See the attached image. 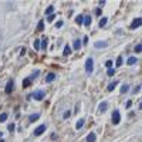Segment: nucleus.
<instances>
[{
    "mask_svg": "<svg viewBox=\"0 0 142 142\" xmlns=\"http://www.w3.org/2000/svg\"><path fill=\"white\" fill-rule=\"evenodd\" d=\"M85 71H87V74H92V71H94V60L91 57L87 58V61H85Z\"/></svg>",
    "mask_w": 142,
    "mask_h": 142,
    "instance_id": "1",
    "label": "nucleus"
},
{
    "mask_svg": "<svg viewBox=\"0 0 142 142\" xmlns=\"http://www.w3.org/2000/svg\"><path fill=\"white\" fill-rule=\"evenodd\" d=\"M30 97H33L36 101H41V100L46 97V92H44L43 90H37V91H34V92H33Z\"/></svg>",
    "mask_w": 142,
    "mask_h": 142,
    "instance_id": "2",
    "label": "nucleus"
},
{
    "mask_svg": "<svg viewBox=\"0 0 142 142\" xmlns=\"http://www.w3.org/2000/svg\"><path fill=\"white\" fill-rule=\"evenodd\" d=\"M119 122H121V114H119L118 110H115V111L112 112V124H114V125H118Z\"/></svg>",
    "mask_w": 142,
    "mask_h": 142,
    "instance_id": "3",
    "label": "nucleus"
},
{
    "mask_svg": "<svg viewBox=\"0 0 142 142\" xmlns=\"http://www.w3.org/2000/svg\"><path fill=\"white\" fill-rule=\"evenodd\" d=\"M142 26V17H138V18H135L132 23H131V30H135V28H138V27H141Z\"/></svg>",
    "mask_w": 142,
    "mask_h": 142,
    "instance_id": "4",
    "label": "nucleus"
},
{
    "mask_svg": "<svg viewBox=\"0 0 142 142\" xmlns=\"http://www.w3.org/2000/svg\"><path fill=\"white\" fill-rule=\"evenodd\" d=\"M46 129H47V127H46V124H43V125H40V127H37V128L34 129V135H36V137H40Z\"/></svg>",
    "mask_w": 142,
    "mask_h": 142,
    "instance_id": "5",
    "label": "nucleus"
},
{
    "mask_svg": "<svg viewBox=\"0 0 142 142\" xmlns=\"http://www.w3.org/2000/svg\"><path fill=\"white\" fill-rule=\"evenodd\" d=\"M107 46H108L107 41H95V43H94V47H95V48H105Z\"/></svg>",
    "mask_w": 142,
    "mask_h": 142,
    "instance_id": "6",
    "label": "nucleus"
},
{
    "mask_svg": "<svg viewBox=\"0 0 142 142\" xmlns=\"http://www.w3.org/2000/svg\"><path fill=\"white\" fill-rule=\"evenodd\" d=\"M13 88H14V82H13V81H9V82H7V85H6V88H4L6 94H10V92L13 91Z\"/></svg>",
    "mask_w": 142,
    "mask_h": 142,
    "instance_id": "7",
    "label": "nucleus"
},
{
    "mask_svg": "<svg viewBox=\"0 0 142 142\" xmlns=\"http://www.w3.org/2000/svg\"><path fill=\"white\" fill-rule=\"evenodd\" d=\"M95 139H97V135L94 132H90L87 135V142H95Z\"/></svg>",
    "mask_w": 142,
    "mask_h": 142,
    "instance_id": "8",
    "label": "nucleus"
},
{
    "mask_svg": "<svg viewBox=\"0 0 142 142\" xmlns=\"http://www.w3.org/2000/svg\"><path fill=\"white\" fill-rule=\"evenodd\" d=\"M54 80H55V74H54V73L47 74V77H46V82H51V81H54Z\"/></svg>",
    "mask_w": 142,
    "mask_h": 142,
    "instance_id": "9",
    "label": "nucleus"
},
{
    "mask_svg": "<svg viewBox=\"0 0 142 142\" xmlns=\"http://www.w3.org/2000/svg\"><path fill=\"white\" fill-rule=\"evenodd\" d=\"M107 108H108V102H107V101H104V102L100 104V112H105Z\"/></svg>",
    "mask_w": 142,
    "mask_h": 142,
    "instance_id": "10",
    "label": "nucleus"
},
{
    "mask_svg": "<svg viewBox=\"0 0 142 142\" xmlns=\"http://www.w3.org/2000/svg\"><path fill=\"white\" fill-rule=\"evenodd\" d=\"M91 21H92V18H91V16H84V24L88 27V26H91Z\"/></svg>",
    "mask_w": 142,
    "mask_h": 142,
    "instance_id": "11",
    "label": "nucleus"
},
{
    "mask_svg": "<svg viewBox=\"0 0 142 142\" xmlns=\"http://www.w3.org/2000/svg\"><path fill=\"white\" fill-rule=\"evenodd\" d=\"M47 46H48V38H47V37L41 38V48H43V50H46V48H47Z\"/></svg>",
    "mask_w": 142,
    "mask_h": 142,
    "instance_id": "12",
    "label": "nucleus"
},
{
    "mask_svg": "<svg viewBox=\"0 0 142 142\" xmlns=\"http://www.w3.org/2000/svg\"><path fill=\"white\" fill-rule=\"evenodd\" d=\"M70 54H71V47H70V46L67 44V46L64 47V51H63V55H65V57H67V55H70Z\"/></svg>",
    "mask_w": 142,
    "mask_h": 142,
    "instance_id": "13",
    "label": "nucleus"
},
{
    "mask_svg": "<svg viewBox=\"0 0 142 142\" xmlns=\"http://www.w3.org/2000/svg\"><path fill=\"white\" fill-rule=\"evenodd\" d=\"M117 85H118V81H114V82H111V84L107 87V90L111 92V91H114V90H115V87H117Z\"/></svg>",
    "mask_w": 142,
    "mask_h": 142,
    "instance_id": "14",
    "label": "nucleus"
},
{
    "mask_svg": "<svg viewBox=\"0 0 142 142\" xmlns=\"http://www.w3.org/2000/svg\"><path fill=\"white\" fill-rule=\"evenodd\" d=\"M135 63H138V61H137V57H129V58H128V61H127V64H128V65H134Z\"/></svg>",
    "mask_w": 142,
    "mask_h": 142,
    "instance_id": "15",
    "label": "nucleus"
},
{
    "mask_svg": "<svg viewBox=\"0 0 142 142\" xmlns=\"http://www.w3.org/2000/svg\"><path fill=\"white\" fill-rule=\"evenodd\" d=\"M38 118H40V114H33V115H30L28 119H30V122H34V121H37Z\"/></svg>",
    "mask_w": 142,
    "mask_h": 142,
    "instance_id": "16",
    "label": "nucleus"
},
{
    "mask_svg": "<svg viewBox=\"0 0 142 142\" xmlns=\"http://www.w3.org/2000/svg\"><path fill=\"white\" fill-rule=\"evenodd\" d=\"M53 11H54V6H48V7L46 9V14H47V16H51Z\"/></svg>",
    "mask_w": 142,
    "mask_h": 142,
    "instance_id": "17",
    "label": "nucleus"
},
{
    "mask_svg": "<svg viewBox=\"0 0 142 142\" xmlns=\"http://www.w3.org/2000/svg\"><path fill=\"white\" fill-rule=\"evenodd\" d=\"M75 23H77L78 26H81V24L84 23V16H78V17L75 18Z\"/></svg>",
    "mask_w": 142,
    "mask_h": 142,
    "instance_id": "18",
    "label": "nucleus"
},
{
    "mask_svg": "<svg viewBox=\"0 0 142 142\" xmlns=\"http://www.w3.org/2000/svg\"><path fill=\"white\" fill-rule=\"evenodd\" d=\"M81 46H82V43H81L80 40H74V48H75V50H80Z\"/></svg>",
    "mask_w": 142,
    "mask_h": 142,
    "instance_id": "19",
    "label": "nucleus"
},
{
    "mask_svg": "<svg viewBox=\"0 0 142 142\" xmlns=\"http://www.w3.org/2000/svg\"><path fill=\"white\" fill-rule=\"evenodd\" d=\"M128 91H129V85H128V84H124V85L121 87V92L125 94V92H128Z\"/></svg>",
    "mask_w": 142,
    "mask_h": 142,
    "instance_id": "20",
    "label": "nucleus"
},
{
    "mask_svg": "<svg viewBox=\"0 0 142 142\" xmlns=\"http://www.w3.org/2000/svg\"><path fill=\"white\" fill-rule=\"evenodd\" d=\"M134 51H135L137 54H138V53H142V43H139V44H137V46H135Z\"/></svg>",
    "mask_w": 142,
    "mask_h": 142,
    "instance_id": "21",
    "label": "nucleus"
},
{
    "mask_svg": "<svg viewBox=\"0 0 142 142\" xmlns=\"http://www.w3.org/2000/svg\"><path fill=\"white\" fill-rule=\"evenodd\" d=\"M30 82H31V80H30V78H24V80H23V87H24V88H27V87L30 85Z\"/></svg>",
    "mask_w": 142,
    "mask_h": 142,
    "instance_id": "22",
    "label": "nucleus"
},
{
    "mask_svg": "<svg viewBox=\"0 0 142 142\" xmlns=\"http://www.w3.org/2000/svg\"><path fill=\"white\" fill-rule=\"evenodd\" d=\"M84 122H85L84 119H80V121L77 122V125H75V128H77V129H81V128L84 127Z\"/></svg>",
    "mask_w": 142,
    "mask_h": 142,
    "instance_id": "23",
    "label": "nucleus"
},
{
    "mask_svg": "<svg viewBox=\"0 0 142 142\" xmlns=\"http://www.w3.org/2000/svg\"><path fill=\"white\" fill-rule=\"evenodd\" d=\"M107 21H108V18H107V17H102V18L100 20V27H104V26L107 24Z\"/></svg>",
    "mask_w": 142,
    "mask_h": 142,
    "instance_id": "24",
    "label": "nucleus"
},
{
    "mask_svg": "<svg viewBox=\"0 0 142 142\" xmlns=\"http://www.w3.org/2000/svg\"><path fill=\"white\" fill-rule=\"evenodd\" d=\"M122 63H124V60H122V57L119 55V57L117 58V63H115V65H117V67H121V65H122Z\"/></svg>",
    "mask_w": 142,
    "mask_h": 142,
    "instance_id": "25",
    "label": "nucleus"
},
{
    "mask_svg": "<svg viewBox=\"0 0 142 142\" xmlns=\"http://www.w3.org/2000/svg\"><path fill=\"white\" fill-rule=\"evenodd\" d=\"M37 30H38V31H43V30H44V21H38Z\"/></svg>",
    "mask_w": 142,
    "mask_h": 142,
    "instance_id": "26",
    "label": "nucleus"
},
{
    "mask_svg": "<svg viewBox=\"0 0 142 142\" xmlns=\"http://www.w3.org/2000/svg\"><path fill=\"white\" fill-rule=\"evenodd\" d=\"M7 117H9V115H7L6 112H3V114H0V122H4V121L7 119Z\"/></svg>",
    "mask_w": 142,
    "mask_h": 142,
    "instance_id": "27",
    "label": "nucleus"
},
{
    "mask_svg": "<svg viewBox=\"0 0 142 142\" xmlns=\"http://www.w3.org/2000/svg\"><path fill=\"white\" fill-rule=\"evenodd\" d=\"M40 47H41L40 40H34V48H36V50H40Z\"/></svg>",
    "mask_w": 142,
    "mask_h": 142,
    "instance_id": "28",
    "label": "nucleus"
},
{
    "mask_svg": "<svg viewBox=\"0 0 142 142\" xmlns=\"http://www.w3.org/2000/svg\"><path fill=\"white\" fill-rule=\"evenodd\" d=\"M112 64H114V63H112L111 60H108V61H105V67H107L108 70H110V68H112Z\"/></svg>",
    "mask_w": 142,
    "mask_h": 142,
    "instance_id": "29",
    "label": "nucleus"
},
{
    "mask_svg": "<svg viewBox=\"0 0 142 142\" xmlns=\"http://www.w3.org/2000/svg\"><path fill=\"white\" fill-rule=\"evenodd\" d=\"M38 74H40V71H38V70H36V71H34V73L31 74V77H30V80H33V78H37V77H38Z\"/></svg>",
    "mask_w": 142,
    "mask_h": 142,
    "instance_id": "30",
    "label": "nucleus"
},
{
    "mask_svg": "<svg viewBox=\"0 0 142 142\" xmlns=\"http://www.w3.org/2000/svg\"><path fill=\"white\" fill-rule=\"evenodd\" d=\"M114 74H115V70H114V68H110V70L107 71V75H110V77H112Z\"/></svg>",
    "mask_w": 142,
    "mask_h": 142,
    "instance_id": "31",
    "label": "nucleus"
},
{
    "mask_svg": "<svg viewBox=\"0 0 142 142\" xmlns=\"http://www.w3.org/2000/svg\"><path fill=\"white\" fill-rule=\"evenodd\" d=\"M14 128H16V125H14V124H13V122H11V124H9V125H7V129H9V131H10V132H11V131H14Z\"/></svg>",
    "mask_w": 142,
    "mask_h": 142,
    "instance_id": "32",
    "label": "nucleus"
},
{
    "mask_svg": "<svg viewBox=\"0 0 142 142\" xmlns=\"http://www.w3.org/2000/svg\"><path fill=\"white\" fill-rule=\"evenodd\" d=\"M70 115H71V112H70V111H65V112L63 114V118L67 119V118H70Z\"/></svg>",
    "mask_w": 142,
    "mask_h": 142,
    "instance_id": "33",
    "label": "nucleus"
},
{
    "mask_svg": "<svg viewBox=\"0 0 142 142\" xmlns=\"http://www.w3.org/2000/svg\"><path fill=\"white\" fill-rule=\"evenodd\" d=\"M54 18H55V16H54V14H51V16H48V17H47V21H53Z\"/></svg>",
    "mask_w": 142,
    "mask_h": 142,
    "instance_id": "34",
    "label": "nucleus"
},
{
    "mask_svg": "<svg viewBox=\"0 0 142 142\" xmlns=\"http://www.w3.org/2000/svg\"><path fill=\"white\" fill-rule=\"evenodd\" d=\"M87 43H88V37L84 36V38H82V44H87Z\"/></svg>",
    "mask_w": 142,
    "mask_h": 142,
    "instance_id": "35",
    "label": "nucleus"
},
{
    "mask_svg": "<svg viewBox=\"0 0 142 142\" xmlns=\"http://www.w3.org/2000/svg\"><path fill=\"white\" fill-rule=\"evenodd\" d=\"M55 27H58V28H60V27H63V21H57V24H55Z\"/></svg>",
    "mask_w": 142,
    "mask_h": 142,
    "instance_id": "36",
    "label": "nucleus"
},
{
    "mask_svg": "<svg viewBox=\"0 0 142 142\" xmlns=\"http://www.w3.org/2000/svg\"><path fill=\"white\" fill-rule=\"evenodd\" d=\"M139 90H141V87H135V88H134V94H137V92H139Z\"/></svg>",
    "mask_w": 142,
    "mask_h": 142,
    "instance_id": "37",
    "label": "nucleus"
},
{
    "mask_svg": "<svg viewBox=\"0 0 142 142\" xmlns=\"http://www.w3.org/2000/svg\"><path fill=\"white\" fill-rule=\"evenodd\" d=\"M95 14L100 16V14H101V9H97V10H95Z\"/></svg>",
    "mask_w": 142,
    "mask_h": 142,
    "instance_id": "38",
    "label": "nucleus"
},
{
    "mask_svg": "<svg viewBox=\"0 0 142 142\" xmlns=\"http://www.w3.org/2000/svg\"><path fill=\"white\" fill-rule=\"evenodd\" d=\"M139 110H141V111H142V102H141V104H139Z\"/></svg>",
    "mask_w": 142,
    "mask_h": 142,
    "instance_id": "39",
    "label": "nucleus"
},
{
    "mask_svg": "<svg viewBox=\"0 0 142 142\" xmlns=\"http://www.w3.org/2000/svg\"><path fill=\"white\" fill-rule=\"evenodd\" d=\"M0 142H4V141H3V139H0Z\"/></svg>",
    "mask_w": 142,
    "mask_h": 142,
    "instance_id": "40",
    "label": "nucleus"
}]
</instances>
